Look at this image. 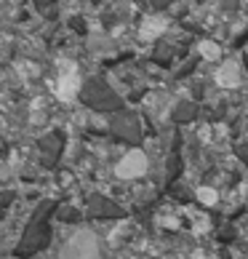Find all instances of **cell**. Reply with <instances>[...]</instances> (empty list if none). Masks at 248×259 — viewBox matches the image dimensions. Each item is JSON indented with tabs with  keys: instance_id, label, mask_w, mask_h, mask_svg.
Returning a JSON list of instances; mask_svg holds the SVG:
<instances>
[{
	"instance_id": "cell-6",
	"label": "cell",
	"mask_w": 248,
	"mask_h": 259,
	"mask_svg": "<svg viewBox=\"0 0 248 259\" xmlns=\"http://www.w3.org/2000/svg\"><path fill=\"white\" fill-rule=\"evenodd\" d=\"M200 51H203L206 59H216V56H219V46L211 43V40H206V43H200Z\"/></svg>"
},
{
	"instance_id": "cell-3",
	"label": "cell",
	"mask_w": 248,
	"mask_h": 259,
	"mask_svg": "<svg viewBox=\"0 0 248 259\" xmlns=\"http://www.w3.org/2000/svg\"><path fill=\"white\" fill-rule=\"evenodd\" d=\"M62 75H59V80H56V94H59V99L64 102H70L75 94H78V85H80V78H78V67L70 64V62H64L62 64Z\"/></svg>"
},
{
	"instance_id": "cell-1",
	"label": "cell",
	"mask_w": 248,
	"mask_h": 259,
	"mask_svg": "<svg viewBox=\"0 0 248 259\" xmlns=\"http://www.w3.org/2000/svg\"><path fill=\"white\" fill-rule=\"evenodd\" d=\"M59 259H102L99 241L91 230H78L70 235V241L62 246Z\"/></svg>"
},
{
	"instance_id": "cell-4",
	"label": "cell",
	"mask_w": 248,
	"mask_h": 259,
	"mask_svg": "<svg viewBox=\"0 0 248 259\" xmlns=\"http://www.w3.org/2000/svg\"><path fill=\"white\" fill-rule=\"evenodd\" d=\"M216 83L224 85V89H232V85L240 83V67H237L235 62H227L222 70L216 72Z\"/></svg>"
},
{
	"instance_id": "cell-2",
	"label": "cell",
	"mask_w": 248,
	"mask_h": 259,
	"mask_svg": "<svg viewBox=\"0 0 248 259\" xmlns=\"http://www.w3.org/2000/svg\"><path fill=\"white\" fill-rule=\"evenodd\" d=\"M147 171V155L141 150H131L126 152V158H123L118 166H115V174L120 179H136Z\"/></svg>"
},
{
	"instance_id": "cell-5",
	"label": "cell",
	"mask_w": 248,
	"mask_h": 259,
	"mask_svg": "<svg viewBox=\"0 0 248 259\" xmlns=\"http://www.w3.org/2000/svg\"><path fill=\"white\" fill-rule=\"evenodd\" d=\"M158 30H166V19H150L144 24V37H155Z\"/></svg>"
},
{
	"instance_id": "cell-7",
	"label": "cell",
	"mask_w": 248,
	"mask_h": 259,
	"mask_svg": "<svg viewBox=\"0 0 248 259\" xmlns=\"http://www.w3.org/2000/svg\"><path fill=\"white\" fill-rule=\"evenodd\" d=\"M197 198H200V203H216V190L200 187V190H197Z\"/></svg>"
}]
</instances>
